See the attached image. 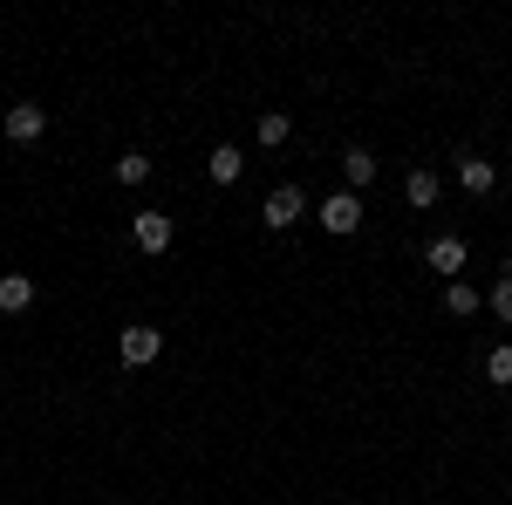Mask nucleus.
<instances>
[{
    "label": "nucleus",
    "instance_id": "1",
    "mask_svg": "<svg viewBox=\"0 0 512 505\" xmlns=\"http://www.w3.org/2000/svg\"><path fill=\"white\" fill-rule=\"evenodd\" d=\"M315 219H321V226H328L335 239H349L355 226H362V198H355V192H328V198H321V212H315Z\"/></svg>",
    "mask_w": 512,
    "mask_h": 505
},
{
    "label": "nucleus",
    "instance_id": "2",
    "mask_svg": "<svg viewBox=\"0 0 512 505\" xmlns=\"http://www.w3.org/2000/svg\"><path fill=\"white\" fill-rule=\"evenodd\" d=\"M301 212H308V192H301V185H274V192H267V205H260V219H267V226H294V219H301Z\"/></svg>",
    "mask_w": 512,
    "mask_h": 505
},
{
    "label": "nucleus",
    "instance_id": "3",
    "mask_svg": "<svg viewBox=\"0 0 512 505\" xmlns=\"http://www.w3.org/2000/svg\"><path fill=\"white\" fill-rule=\"evenodd\" d=\"M424 260H431V273L458 280V273H465V239H458V233H437L431 246H424Z\"/></svg>",
    "mask_w": 512,
    "mask_h": 505
},
{
    "label": "nucleus",
    "instance_id": "4",
    "mask_svg": "<svg viewBox=\"0 0 512 505\" xmlns=\"http://www.w3.org/2000/svg\"><path fill=\"white\" fill-rule=\"evenodd\" d=\"M158 355H164L158 328H144V321H137V328H123V362H130V369H144V362H158Z\"/></svg>",
    "mask_w": 512,
    "mask_h": 505
},
{
    "label": "nucleus",
    "instance_id": "5",
    "mask_svg": "<svg viewBox=\"0 0 512 505\" xmlns=\"http://www.w3.org/2000/svg\"><path fill=\"white\" fill-rule=\"evenodd\" d=\"M41 130H48L41 103H14V110H7V137H14V144H35Z\"/></svg>",
    "mask_w": 512,
    "mask_h": 505
},
{
    "label": "nucleus",
    "instance_id": "6",
    "mask_svg": "<svg viewBox=\"0 0 512 505\" xmlns=\"http://www.w3.org/2000/svg\"><path fill=\"white\" fill-rule=\"evenodd\" d=\"M35 308V280L28 273H0V314H28Z\"/></svg>",
    "mask_w": 512,
    "mask_h": 505
},
{
    "label": "nucleus",
    "instance_id": "7",
    "mask_svg": "<svg viewBox=\"0 0 512 505\" xmlns=\"http://www.w3.org/2000/svg\"><path fill=\"white\" fill-rule=\"evenodd\" d=\"M376 171H383V164H376V151H362V144H349V151H342V178H349V192L376 185Z\"/></svg>",
    "mask_w": 512,
    "mask_h": 505
},
{
    "label": "nucleus",
    "instance_id": "8",
    "mask_svg": "<svg viewBox=\"0 0 512 505\" xmlns=\"http://www.w3.org/2000/svg\"><path fill=\"white\" fill-rule=\"evenodd\" d=\"M130 239H137L144 253H164V246H171V219H164V212H137V226H130Z\"/></svg>",
    "mask_w": 512,
    "mask_h": 505
},
{
    "label": "nucleus",
    "instance_id": "9",
    "mask_svg": "<svg viewBox=\"0 0 512 505\" xmlns=\"http://www.w3.org/2000/svg\"><path fill=\"white\" fill-rule=\"evenodd\" d=\"M492 178H499V171H492V164H485L478 151H465V157H458V185H465L472 198H485V192H492Z\"/></svg>",
    "mask_w": 512,
    "mask_h": 505
},
{
    "label": "nucleus",
    "instance_id": "10",
    "mask_svg": "<svg viewBox=\"0 0 512 505\" xmlns=\"http://www.w3.org/2000/svg\"><path fill=\"white\" fill-rule=\"evenodd\" d=\"M403 198H410L417 212H431V205H437V171H431V164H417V171L403 178Z\"/></svg>",
    "mask_w": 512,
    "mask_h": 505
},
{
    "label": "nucleus",
    "instance_id": "11",
    "mask_svg": "<svg viewBox=\"0 0 512 505\" xmlns=\"http://www.w3.org/2000/svg\"><path fill=\"white\" fill-rule=\"evenodd\" d=\"M205 171H212V185H239V171H246V157H239L233 144H219V151H212V164H205Z\"/></svg>",
    "mask_w": 512,
    "mask_h": 505
},
{
    "label": "nucleus",
    "instance_id": "12",
    "mask_svg": "<svg viewBox=\"0 0 512 505\" xmlns=\"http://www.w3.org/2000/svg\"><path fill=\"white\" fill-rule=\"evenodd\" d=\"M287 130H294V123H287V110H260V123H253V137H260L267 151H274V144H287Z\"/></svg>",
    "mask_w": 512,
    "mask_h": 505
},
{
    "label": "nucleus",
    "instance_id": "13",
    "mask_svg": "<svg viewBox=\"0 0 512 505\" xmlns=\"http://www.w3.org/2000/svg\"><path fill=\"white\" fill-rule=\"evenodd\" d=\"M444 308L451 314H478V287L472 280H444Z\"/></svg>",
    "mask_w": 512,
    "mask_h": 505
},
{
    "label": "nucleus",
    "instance_id": "14",
    "mask_svg": "<svg viewBox=\"0 0 512 505\" xmlns=\"http://www.w3.org/2000/svg\"><path fill=\"white\" fill-rule=\"evenodd\" d=\"M117 178H123V185H144V178H151V157H144V151H123L117 157Z\"/></svg>",
    "mask_w": 512,
    "mask_h": 505
},
{
    "label": "nucleus",
    "instance_id": "15",
    "mask_svg": "<svg viewBox=\"0 0 512 505\" xmlns=\"http://www.w3.org/2000/svg\"><path fill=\"white\" fill-rule=\"evenodd\" d=\"M485 376H492V383H512V349H492V355H485Z\"/></svg>",
    "mask_w": 512,
    "mask_h": 505
},
{
    "label": "nucleus",
    "instance_id": "16",
    "mask_svg": "<svg viewBox=\"0 0 512 505\" xmlns=\"http://www.w3.org/2000/svg\"><path fill=\"white\" fill-rule=\"evenodd\" d=\"M492 314H499V321H512V280H499V287H492Z\"/></svg>",
    "mask_w": 512,
    "mask_h": 505
}]
</instances>
